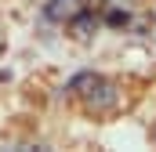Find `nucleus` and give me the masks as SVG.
<instances>
[{"mask_svg": "<svg viewBox=\"0 0 156 152\" xmlns=\"http://www.w3.org/2000/svg\"><path fill=\"white\" fill-rule=\"evenodd\" d=\"M83 94H87V109H91V112H105V109H113V102H116V87L105 83V80H94Z\"/></svg>", "mask_w": 156, "mask_h": 152, "instance_id": "f257e3e1", "label": "nucleus"}, {"mask_svg": "<svg viewBox=\"0 0 156 152\" xmlns=\"http://www.w3.org/2000/svg\"><path fill=\"white\" fill-rule=\"evenodd\" d=\"M80 7V0H51L47 7H44V15L51 18V22H66V18H73Z\"/></svg>", "mask_w": 156, "mask_h": 152, "instance_id": "f03ea898", "label": "nucleus"}, {"mask_svg": "<svg viewBox=\"0 0 156 152\" xmlns=\"http://www.w3.org/2000/svg\"><path fill=\"white\" fill-rule=\"evenodd\" d=\"M94 80H98L94 73H76L73 80H69V91H76V94H83V91H87V87H91Z\"/></svg>", "mask_w": 156, "mask_h": 152, "instance_id": "7ed1b4c3", "label": "nucleus"}, {"mask_svg": "<svg viewBox=\"0 0 156 152\" xmlns=\"http://www.w3.org/2000/svg\"><path fill=\"white\" fill-rule=\"evenodd\" d=\"M73 29H76V36H91V29H94V18H91V15H80L76 22H73Z\"/></svg>", "mask_w": 156, "mask_h": 152, "instance_id": "20e7f679", "label": "nucleus"}, {"mask_svg": "<svg viewBox=\"0 0 156 152\" xmlns=\"http://www.w3.org/2000/svg\"><path fill=\"white\" fill-rule=\"evenodd\" d=\"M105 22H109L113 29H120V26H127V15H123V11H109V15H105Z\"/></svg>", "mask_w": 156, "mask_h": 152, "instance_id": "39448f33", "label": "nucleus"}, {"mask_svg": "<svg viewBox=\"0 0 156 152\" xmlns=\"http://www.w3.org/2000/svg\"><path fill=\"white\" fill-rule=\"evenodd\" d=\"M4 80H7V73H0V83H4Z\"/></svg>", "mask_w": 156, "mask_h": 152, "instance_id": "423d86ee", "label": "nucleus"}, {"mask_svg": "<svg viewBox=\"0 0 156 152\" xmlns=\"http://www.w3.org/2000/svg\"><path fill=\"white\" fill-rule=\"evenodd\" d=\"M153 141H156V123H153Z\"/></svg>", "mask_w": 156, "mask_h": 152, "instance_id": "0eeeda50", "label": "nucleus"}]
</instances>
